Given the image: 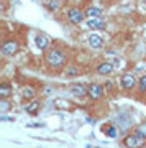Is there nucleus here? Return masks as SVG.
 Masks as SVG:
<instances>
[{
    "label": "nucleus",
    "mask_w": 146,
    "mask_h": 148,
    "mask_svg": "<svg viewBox=\"0 0 146 148\" xmlns=\"http://www.w3.org/2000/svg\"><path fill=\"white\" fill-rule=\"evenodd\" d=\"M69 92H71V95H74L76 99H84V97H87V92H89V84L74 82V84L69 86Z\"/></svg>",
    "instance_id": "nucleus-8"
},
{
    "label": "nucleus",
    "mask_w": 146,
    "mask_h": 148,
    "mask_svg": "<svg viewBox=\"0 0 146 148\" xmlns=\"http://www.w3.org/2000/svg\"><path fill=\"white\" fill-rule=\"evenodd\" d=\"M21 97H23V101H26V102L35 101V99H36V90L33 89V87H23Z\"/></svg>",
    "instance_id": "nucleus-19"
},
{
    "label": "nucleus",
    "mask_w": 146,
    "mask_h": 148,
    "mask_svg": "<svg viewBox=\"0 0 146 148\" xmlns=\"http://www.w3.org/2000/svg\"><path fill=\"white\" fill-rule=\"evenodd\" d=\"M105 95V89L102 82H89V92H87V99L90 102H99Z\"/></svg>",
    "instance_id": "nucleus-6"
},
{
    "label": "nucleus",
    "mask_w": 146,
    "mask_h": 148,
    "mask_svg": "<svg viewBox=\"0 0 146 148\" xmlns=\"http://www.w3.org/2000/svg\"><path fill=\"white\" fill-rule=\"evenodd\" d=\"M121 147L123 148H145L146 147V140L138 133H128L121 138Z\"/></svg>",
    "instance_id": "nucleus-5"
},
{
    "label": "nucleus",
    "mask_w": 146,
    "mask_h": 148,
    "mask_svg": "<svg viewBox=\"0 0 146 148\" xmlns=\"http://www.w3.org/2000/svg\"><path fill=\"white\" fill-rule=\"evenodd\" d=\"M20 51V41L16 38H5L2 41V46H0V54L3 58H13L15 54H18Z\"/></svg>",
    "instance_id": "nucleus-2"
},
{
    "label": "nucleus",
    "mask_w": 146,
    "mask_h": 148,
    "mask_svg": "<svg viewBox=\"0 0 146 148\" xmlns=\"http://www.w3.org/2000/svg\"><path fill=\"white\" fill-rule=\"evenodd\" d=\"M69 61V48L61 43H53L51 48L43 54V64L49 74H61L68 68Z\"/></svg>",
    "instance_id": "nucleus-1"
},
{
    "label": "nucleus",
    "mask_w": 146,
    "mask_h": 148,
    "mask_svg": "<svg viewBox=\"0 0 146 148\" xmlns=\"http://www.w3.org/2000/svg\"><path fill=\"white\" fill-rule=\"evenodd\" d=\"M115 71V63L113 61H110V59H102L99 63L95 64V73L99 74V76H110V74H113Z\"/></svg>",
    "instance_id": "nucleus-7"
},
{
    "label": "nucleus",
    "mask_w": 146,
    "mask_h": 148,
    "mask_svg": "<svg viewBox=\"0 0 146 148\" xmlns=\"http://www.w3.org/2000/svg\"><path fill=\"white\" fill-rule=\"evenodd\" d=\"M66 18H68L69 25L77 27V25H81L87 20V15H85V10L81 8V7H69L66 10Z\"/></svg>",
    "instance_id": "nucleus-3"
},
{
    "label": "nucleus",
    "mask_w": 146,
    "mask_h": 148,
    "mask_svg": "<svg viewBox=\"0 0 146 148\" xmlns=\"http://www.w3.org/2000/svg\"><path fill=\"white\" fill-rule=\"evenodd\" d=\"M10 102L8 101H0V112H2V115H5L7 112L10 110Z\"/></svg>",
    "instance_id": "nucleus-23"
},
{
    "label": "nucleus",
    "mask_w": 146,
    "mask_h": 148,
    "mask_svg": "<svg viewBox=\"0 0 146 148\" xmlns=\"http://www.w3.org/2000/svg\"><path fill=\"white\" fill-rule=\"evenodd\" d=\"M85 27L89 28L90 32H104L107 30V20L104 18H87L85 20Z\"/></svg>",
    "instance_id": "nucleus-9"
},
{
    "label": "nucleus",
    "mask_w": 146,
    "mask_h": 148,
    "mask_svg": "<svg viewBox=\"0 0 146 148\" xmlns=\"http://www.w3.org/2000/svg\"><path fill=\"white\" fill-rule=\"evenodd\" d=\"M136 95L141 97V95H146V73H143L138 77V86H136Z\"/></svg>",
    "instance_id": "nucleus-18"
},
{
    "label": "nucleus",
    "mask_w": 146,
    "mask_h": 148,
    "mask_svg": "<svg viewBox=\"0 0 146 148\" xmlns=\"http://www.w3.org/2000/svg\"><path fill=\"white\" fill-rule=\"evenodd\" d=\"M40 109H41V102H40V99L30 101V102H26L25 106H23V110H25L26 114H30V115H36L38 112H40Z\"/></svg>",
    "instance_id": "nucleus-15"
},
{
    "label": "nucleus",
    "mask_w": 146,
    "mask_h": 148,
    "mask_svg": "<svg viewBox=\"0 0 146 148\" xmlns=\"http://www.w3.org/2000/svg\"><path fill=\"white\" fill-rule=\"evenodd\" d=\"M35 43H36V48L40 49V51H48L49 48H51V40H49V36H48L46 33H36V38H35Z\"/></svg>",
    "instance_id": "nucleus-10"
},
{
    "label": "nucleus",
    "mask_w": 146,
    "mask_h": 148,
    "mask_svg": "<svg viewBox=\"0 0 146 148\" xmlns=\"http://www.w3.org/2000/svg\"><path fill=\"white\" fill-rule=\"evenodd\" d=\"M87 45H89L92 49H100V48L104 46V38H102V35L92 32L89 36H87Z\"/></svg>",
    "instance_id": "nucleus-14"
},
{
    "label": "nucleus",
    "mask_w": 146,
    "mask_h": 148,
    "mask_svg": "<svg viewBox=\"0 0 146 148\" xmlns=\"http://www.w3.org/2000/svg\"><path fill=\"white\" fill-rule=\"evenodd\" d=\"M43 5H44V8H46L49 13H56V12L61 10L63 2H61V0H46V2H43Z\"/></svg>",
    "instance_id": "nucleus-16"
},
{
    "label": "nucleus",
    "mask_w": 146,
    "mask_h": 148,
    "mask_svg": "<svg viewBox=\"0 0 146 148\" xmlns=\"http://www.w3.org/2000/svg\"><path fill=\"white\" fill-rule=\"evenodd\" d=\"M41 2H46V0H41Z\"/></svg>",
    "instance_id": "nucleus-26"
},
{
    "label": "nucleus",
    "mask_w": 146,
    "mask_h": 148,
    "mask_svg": "<svg viewBox=\"0 0 146 148\" xmlns=\"http://www.w3.org/2000/svg\"><path fill=\"white\" fill-rule=\"evenodd\" d=\"M100 132L104 133L105 137H108V138H117L118 137V127L115 125V123H112V122H107V123H104L102 127H100Z\"/></svg>",
    "instance_id": "nucleus-13"
},
{
    "label": "nucleus",
    "mask_w": 146,
    "mask_h": 148,
    "mask_svg": "<svg viewBox=\"0 0 146 148\" xmlns=\"http://www.w3.org/2000/svg\"><path fill=\"white\" fill-rule=\"evenodd\" d=\"M53 107L54 109H61V110H66V109H71V102L66 101V99H54L53 101Z\"/></svg>",
    "instance_id": "nucleus-20"
},
{
    "label": "nucleus",
    "mask_w": 146,
    "mask_h": 148,
    "mask_svg": "<svg viewBox=\"0 0 146 148\" xmlns=\"http://www.w3.org/2000/svg\"><path fill=\"white\" fill-rule=\"evenodd\" d=\"M104 89H105V95L115 94V84L112 82V81H105L104 82Z\"/></svg>",
    "instance_id": "nucleus-22"
},
{
    "label": "nucleus",
    "mask_w": 146,
    "mask_h": 148,
    "mask_svg": "<svg viewBox=\"0 0 146 148\" xmlns=\"http://www.w3.org/2000/svg\"><path fill=\"white\" fill-rule=\"evenodd\" d=\"M51 90H54V89H53V87H49V86H46V87H43L41 95H43V97H48V95L51 94Z\"/></svg>",
    "instance_id": "nucleus-24"
},
{
    "label": "nucleus",
    "mask_w": 146,
    "mask_h": 148,
    "mask_svg": "<svg viewBox=\"0 0 146 148\" xmlns=\"http://www.w3.org/2000/svg\"><path fill=\"white\" fill-rule=\"evenodd\" d=\"M133 130H135V133L141 135V137H143V138L146 140V122H141V123H138V125H136V127L133 128Z\"/></svg>",
    "instance_id": "nucleus-21"
},
{
    "label": "nucleus",
    "mask_w": 146,
    "mask_h": 148,
    "mask_svg": "<svg viewBox=\"0 0 146 148\" xmlns=\"http://www.w3.org/2000/svg\"><path fill=\"white\" fill-rule=\"evenodd\" d=\"M136 86H138V77H136L133 73L126 71L120 76V89L126 94H130L133 90H136Z\"/></svg>",
    "instance_id": "nucleus-4"
},
{
    "label": "nucleus",
    "mask_w": 146,
    "mask_h": 148,
    "mask_svg": "<svg viewBox=\"0 0 146 148\" xmlns=\"http://www.w3.org/2000/svg\"><path fill=\"white\" fill-rule=\"evenodd\" d=\"M63 74H64V77H68V79H74V77H79L82 74V69H81V66L77 63H69Z\"/></svg>",
    "instance_id": "nucleus-12"
},
{
    "label": "nucleus",
    "mask_w": 146,
    "mask_h": 148,
    "mask_svg": "<svg viewBox=\"0 0 146 148\" xmlns=\"http://www.w3.org/2000/svg\"><path fill=\"white\" fill-rule=\"evenodd\" d=\"M13 95V84L8 79H2L0 82V101H8Z\"/></svg>",
    "instance_id": "nucleus-11"
},
{
    "label": "nucleus",
    "mask_w": 146,
    "mask_h": 148,
    "mask_svg": "<svg viewBox=\"0 0 146 148\" xmlns=\"http://www.w3.org/2000/svg\"><path fill=\"white\" fill-rule=\"evenodd\" d=\"M145 59H146V48H145Z\"/></svg>",
    "instance_id": "nucleus-25"
},
{
    "label": "nucleus",
    "mask_w": 146,
    "mask_h": 148,
    "mask_svg": "<svg viewBox=\"0 0 146 148\" xmlns=\"http://www.w3.org/2000/svg\"><path fill=\"white\" fill-rule=\"evenodd\" d=\"M85 15H87V18H102L104 16V10L100 7L90 5L85 8Z\"/></svg>",
    "instance_id": "nucleus-17"
}]
</instances>
